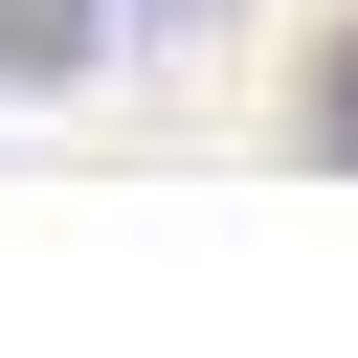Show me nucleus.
<instances>
[{
    "instance_id": "f257e3e1",
    "label": "nucleus",
    "mask_w": 358,
    "mask_h": 358,
    "mask_svg": "<svg viewBox=\"0 0 358 358\" xmlns=\"http://www.w3.org/2000/svg\"><path fill=\"white\" fill-rule=\"evenodd\" d=\"M90 45H112V0H0V90H90Z\"/></svg>"
},
{
    "instance_id": "f03ea898",
    "label": "nucleus",
    "mask_w": 358,
    "mask_h": 358,
    "mask_svg": "<svg viewBox=\"0 0 358 358\" xmlns=\"http://www.w3.org/2000/svg\"><path fill=\"white\" fill-rule=\"evenodd\" d=\"M313 157H358V45H336V67H313Z\"/></svg>"
}]
</instances>
